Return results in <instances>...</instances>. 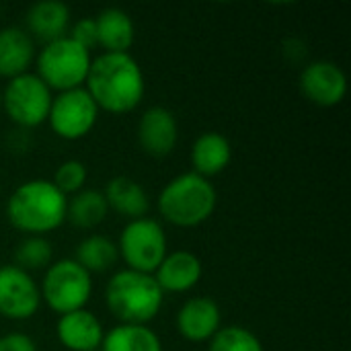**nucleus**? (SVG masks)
<instances>
[{
	"label": "nucleus",
	"mask_w": 351,
	"mask_h": 351,
	"mask_svg": "<svg viewBox=\"0 0 351 351\" xmlns=\"http://www.w3.org/2000/svg\"><path fill=\"white\" fill-rule=\"evenodd\" d=\"M84 88L99 111L125 115L142 103L146 80L130 53H101L90 62Z\"/></svg>",
	"instance_id": "obj_1"
},
{
	"label": "nucleus",
	"mask_w": 351,
	"mask_h": 351,
	"mask_svg": "<svg viewBox=\"0 0 351 351\" xmlns=\"http://www.w3.org/2000/svg\"><path fill=\"white\" fill-rule=\"evenodd\" d=\"M68 197L47 179L21 183L6 199V218L27 237H45L66 222Z\"/></svg>",
	"instance_id": "obj_2"
},
{
	"label": "nucleus",
	"mask_w": 351,
	"mask_h": 351,
	"mask_svg": "<svg viewBox=\"0 0 351 351\" xmlns=\"http://www.w3.org/2000/svg\"><path fill=\"white\" fill-rule=\"evenodd\" d=\"M165 292L154 276L132 269L117 271L105 288V302L119 325H148L162 308Z\"/></svg>",
	"instance_id": "obj_3"
},
{
	"label": "nucleus",
	"mask_w": 351,
	"mask_h": 351,
	"mask_svg": "<svg viewBox=\"0 0 351 351\" xmlns=\"http://www.w3.org/2000/svg\"><path fill=\"white\" fill-rule=\"evenodd\" d=\"M218 204L216 187L195 175L183 173L171 179L158 193V214L165 222L177 228H195L210 220Z\"/></svg>",
	"instance_id": "obj_4"
},
{
	"label": "nucleus",
	"mask_w": 351,
	"mask_h": 351,
	"mask_svg": "<svg viewBox=\"0 0 351 351\" xmlns=\"http://www.w3.org/2000/svg\"><path fill=\"white\" fill-rule=\"evenodd\" d=\"M90 51L74 43L68 35L45 43L43 49L35 56L37 76L53 93H66L82 88L90 70Z\"/></svg>",
	"instance_id": "obj_5"
},
{
	"label": "nucleus",
	"mask_w": 351,
	"mask_h": 351,
	"mask_svg": "<svg viewBox=\"0 0 351 351\" xmlns=\"http://www.w3.org/2000/svg\"><path fill=\"white\" fill-rule=\"evenodd\" d=\"M39 294L47 308L62 317L86 306L93 294V280L74 259H60L45 269Z\"/></svg>",
	"instance_id": "obj_6"
},
{
	"label": "nucleus",
	"mask_w": 351,
	"mask_h": 351,
	"mask_svg": "<svg viewBox=\"0 0 351 351\" xmlns=\"http://www.w3.org/2000/svg\"><path fill=\"white\" fill-rule=\"evenodd\" d=\"M117 253L128 265L125 269L154 274L167 257V232L154 218H140L125 224L119 234Z\"/></svg>",
	"instance_id": "obj_7"
},
{
	"label": "nucleus",
	"mask_w": 351,
	"mask_h": 351,
	"mask_svg": "<svg viewBox=\"0 0 351 351\" xmlns=\"http://www.w3.org/2000/svg\"><path fill=\"white\" fill-rule=\"evenodd\" d=\"M51 101V90L33 72L8 80L2 90V109L12 123L25 130L37 128L47 121Z\"/></svg>",
	"instance_id": "obj_8"
},
{
	"label": "nucleus",
	"mask_w": 351,
	"mask_h": 351,
	"mask_svg": "<svg viewBox=\"0 0 351 351\" xmlns=\"http://www.w3.org/2000/svg\"><path fill=\"white\" fill-rule=\"evenodd\" d=\"M99 119V107L86 88H74L58 93L51 101L47 123L51 132L62 140H82L88 136Z\"/></svg>",
	"instance_id": "obj_9"
},
{
	"label": "nucleus",
	"mask_w": 351,
	"mask_h": 351,
	"mask_svg": "<svg viewBox=\"0 0 351 351\" xmlns=\"http://www.w3.org/2000/svg\"><path fill=\"white\" fill-rule=\"evenodd\" d=\"M41 306V294L31 274L16 265L0 267V317L8 321H27Z\"/></svg>",
	"instance_id": "obj_10"
},
{
	"label": "nucleus",
	"mask_w": 351,
	"mask_h": 351,
	"mask_svg": "<svg viewBox=\"0 0 351 351\" xmlns=\"http://www.w3.org/2000/svg\"><path fill=\"white\" fill-rule=\"evenodd\" d=\"M300 90L317 107H335L348 95V76L335 62H311L300 74Z\"/></svg>",
	"instance_id": "obj_11"
},
{
	"label": "nucleus",
	"mask_w": 351,
	"mask_h": 351,
	"mask_svg": "<svg viewBox=\"0 0 351 351\" xmlns=\"http://www.w3.org/2000/svg\"><path fill=\"white\" fill-rule=\"evenodd\" d=\"M138 144L152 158L169 156L179 140V125L167 107H150L140 115L138 121Z\"/></svg>",
	"instance_id": "obj_12"
},
{
	"label": "nucleus",
	"mask_w": 351,
	"mask_h": 351,
	"mask_svg": "<svg viewBox=\"0 0 351 351\" xmlns=\"http://www.w3.org/2000/svg\"><path fill=\"white\" fill-rule=\"evenodd\" d=\"M222 327V313L216 300L208 296L189 298L177 313V331L185 341H210Z\"/></svg>",
	"instance_id": "obj_13"
},
{
	"label": "nucleus",
	"mask_w": 351,
	"mask_h": 351,
	"mask_svg": "<svg viewBox=\"0 0 351 351\" xmlns=\"http://www.w3.org/2000/svg\"><path fill=\"white\" fill-rule=\"evenodd\" d=\"M152 276L162 292L183 294L199 284L204 276V265L199 257L189 251H173L167 253V257Z\"/></svg>",
	"instance_id": "obj_14"
},
{
	"label": "nucleus",
	"mask_w": 351,
	"mask_h": 351,
	"mask_svg": "<svg viewBox=\"0 0 351 351\" xmlns=\"http://www.w3.org/2000/svg\"><path fill=\"white\" fill-rule=\"evenodd\" d=\"M56 333L68 351H97L105 337L101 321L86 308L62 315Z\"/></svg>",
	"instance_id": "obj_15"
},
{
	"label": "nucleus",
	"mask_w": 351,
	"mask_h": 351,
	"mask_svg": "<svg viewBox=\"0 0 351 351\" xmlns=\"http://www.w3.org/2000/svg\"><path fill=\"white\" fill-rule=\"evenodd\" d=\"M70 8L58 0L35 2L25 16L29 37L41 41L43 45L66 37L70 31Z\"/></svg>",
	"instance_id": "obj_16"
},
{
	"label": "nucleus",
	"mask_w": 351,
	"mask_h": 351,
	"mask_svg": "<svg viewBox=\"0 0 351 351\" xmlns=\"http://www.w3.org/2000/svg\"><path fill=\"white\" fill-rule=\"evenodd\" d=\"M35 62V41L21 27L0 29V76L12 80L27 74Z\"/></svg>",
	"instance_id": "obj_17"
},
{
	"label": "nucleus",
	"mask_w": 351,
	"mask_h": 351,
	"mask_svg": "<svg viewBox=\"0 0 351 351\" xmlns=\"http://www.w3.org/2000/svg\"><path fill=\"white\" fill-rule=\"evenodd\" d=\"M232 160V146L226 136L218 132H206L195 138L191 146V165L195 175L210 179L226 171Z\"/></svg>",
	"instance_id": "obj_18"
},
{
	"label": "nucleus",
	"mask_w": 351,
	"mask_h": 351,
	"mask_svg": "<svg viewBox=\"0 0 351 351\" xmlns=\"http://www.w3.org/2000/svg\"><path fill=\"white\" fill-rule=\"evenodd\" d=\"M97 25V45L105 53H130L136 41V27L132 16L121 8H105L95 19Z\"/></svg>",
	"instance_id": "obj_19"
},
{
	"label": "nucleus",
	"mask_w": 351,
	"mask_h": 351,
	"mask_svg": "<svg viewBox=\"0 0 351 351\" xmlns=\"http://www.w3.org/2000/svg\"><path fill=\"white\" fill-rule=\"evenodd\" d=\"M103 195L107 199L109 210L128 218L130 222L146 218V214L150 210V197H148L146 189L138 181H134L132 177H125V175L113 177L107 183Z\"/></svg>",
	"instance_id": "obj_20"
},
{
	"label": "nucleus",
	"mask_w": 351,
	"mask_h": 351,
	"mask_svg": "<svg viewBox=\"0 0 351 351\" xmlns=\"http://www.w3.org/2000/svg\"><path fill=\"white\" fill-rule=\"evenodd\" d=\"M107 214H109V206L103 191L99 189H82L72 197H68L66 220L80 230L97 228L99 224L105 222Z\"/></svg>",
	"instance_id": "obj_21"
},
{
	"label": "nucleus",
	"mask_w": 351,
	"mask_h": 351,
	"mask_svg": "<svg viewBox=\"0 0 351 351\" xmlns=\"http://www.w3.org/2000/svg\"><path fill=\"white\" fill-rule=\"evenodd\" d=\"M101 351H162L158 335L148 325H117L105 333Z\"/></svg>",
	"instance_id": "obj_22"
},
{
	"label": "nucleus",
	"mask_w": 351,
	"mask_h": 351,
	"mask_svg": "<svg viewBox=\"0 0 351 351\" xmlns=\"http://www.w3.org/2000/svg\"><path fill=\"white\" fill-rule=\"evenodd\" d=\"M119 259L117 245L103 234H88L76 247V263L88 274L109 271Z\"/></svg>",
	"instance_id": "obj_23"
},
{
	"label": "nucleus",
	"mask_w": 351,
	"mask_h": 351,
	"mask_svg": "<svg viewBox=\"0 0 351 351\" xmlns=\"http://www.w3.org/2000/svg\"><path fill=\"white\" fill-rule=\"evenodd\" d=\"M53 263V249L45 237H25L14 249V265L23 271H41Z\"/></svg>",
	"instance_id": "obj_24"
},
{
	"label": "nucleus",
	"mask_w": 351,
	"mask_h": 351,
	"mask_svg": "<svg viewBox=\"0 0 351 351\" xmlns=\"http://www.w3.org/2000/svg\"><path fill=\"white\" fill-rule=\"evenodd\" d=\"M208 351H263L259 337L247 327H220L210 339Z\"/></svg>",
	"instance_id": "obj_25"
},
{
	"label": "nucleus",
	"mask_w": 351,
	"mask_h": 351,
	"mask_svg": "<svg viewBox=\"0 0 351 351\" xmlns=\"http://www.w3.org/2000/svg\"><path fill=\"white\" fill-rule=\"evenodd\" d=\"M86 177H88V171H86L84 162L72 158V160L62 162V165L56 169L51 183H53L66 197H72L74 193H78V191L84 189Z\"/></svg>",
	"instance_id": "obj_26"
},
{
	"label": "nucleus",
	"mask_w": 351,
	"mask_h": 351,
	"mask_svg": "<svg viewBox=\"0 0 351 351\" xmlns=\"http://www.w3.org/2000/svg\"><path fill=\"white\" fill-rule=\"evenodd\" d=\"M68 37L78 43L80 47L88 49L97 45V25L95 19H80L72 25V29L68 31Z\"/></svg>",
	"instance_id": "obj_27"
},
{
	"label": "nucleus",
	"mask_w": 351,
	"mask_h": 351,
	"mask_svg": "<svg viewBox=\"0 0 351 351\" xmlns=\"http://www.w3.org/2000/svg\"><path fill=\"white\" fill-rule=\"evenodd\" d=\"M0 351H37V346L25 333H6L0 337Z\"/></svg>",
	"instance_id": "obj_28"
},
{
	"label": "nucleus",
	"mask_w": 351,
	"mask_h": 351,
	"mask_svg": "<svg viewBox=\"0 0 351 351\" xmlns=\"http://www.w3.org/2000/svg\"><path fill=\"white\" fill-rule=\"evenodd\" d=\"M0 107H2V90H0Z\"/></svg>",
	"instance_id": "obj_29"
}]
</instances>
